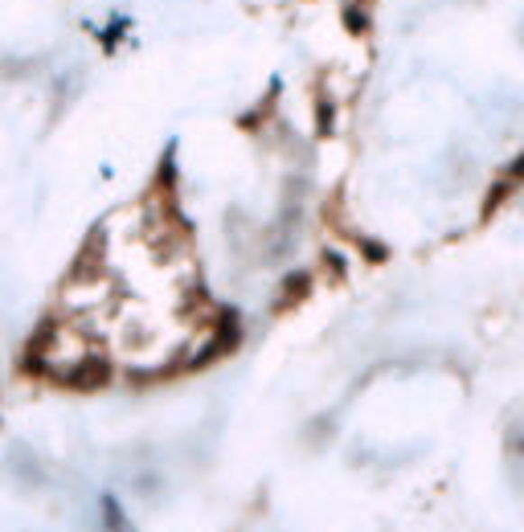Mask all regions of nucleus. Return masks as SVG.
I'll list each match as a JSON object with an SVG mask.
<instances>
[{"mask_svg":"<svg viewBox=\"0 0 524 532\" xmlns=\"http://www.w3.org/2000/svg\"><path fill=\"white\" fill-rule=\"evenodd\" d=\"M66 381H70V385H82V390H90V385H103V381H107V364L90 356V361L78 364V372H70Z\"/></svg>","mask_w":524,"mask_h":532,"instance_id":"nucleus-1","label":"nucleus"}]
</instances>
